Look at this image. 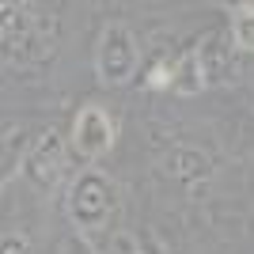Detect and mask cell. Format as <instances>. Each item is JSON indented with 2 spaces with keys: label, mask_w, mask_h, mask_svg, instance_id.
Segmentation results:
<instances>
[{
  "label": "cell",
  "mask_w": 254,
  "mask_h": 254,
  "mask_svg": "<svg viewBox=\"0 0 254 254\" xmlns=\"http://www.w3.org/2000/svg\"><path fill=\"white\" fill-rule=\"evenodd\" d=\"M57 254H99V251H95V247H91V239H87V235L72 232V235H64V239H61V247H57Z\"/></svg>",
  "instance_id": "8fae6325"
},
{
  "label": "cell",
  "mask_w": 254,
  "mask_h": 254,
  "mask_svg": "<svg viewBox=\"0 0 254 254\" xmlns=\"http://www.w3.org/2000/svg\"><path fill=\"white\" fill-rule=\"evenodd\" d=\"M31 148H34L31 129L27 126H8V133H4V182H11L15 171H23Z\"/></svg>",
  "instance_id": "9c48e42d"
},
{
  "label": "cell",
  "mask_w": 254,
  "mask_h": 254,
  "mask_svg": "<svg viewBox=\"0 0 254 254\" xmlns=\"http://www.w3.org/2000/svg\"><path fill=\"white\" fill-rule=\"evenodd\" d=\"M61 171H64V140L57 129H46V133L34 137V148L23 163V175L38 193H50L61 179Z\"/></svg>",
  "instance_id": "5b68a950"
},
{
  "label": "cell",
  "mask_w": 254,
  "mask_h": 254,
  "mask_svg": "<svg viewBox=\"0 0 254 254\" xmlns=\"http://www.w3.org/2000/svg\"><path fill=\"white\" fill-rule=\"evenodd\" d=\"M137 251H140V254H171V247L163 243L156 232H148V228H144V232H137Z\"/></svg>",
  "instance_id": "7c38bea8"
},
{
  "label": "cell",
  "mask_w": 254,
  "mask_h": 254,
  "mask_svg": "<svg viewBox=\"0 0 254 254\" xmlns=\"http://www.w3.org/2000/svg\"><path fill=\"white\" fill-rule=\"evenodd\" d=\"M159 179L175 182L179 190H186V193L193 197V193H197L205 182L212 179V159L205 156L201 148H190V144H175L167 156L159 159Z\"/></svg>",
  "instance_id": "8992f818"
},
{
  "label": "cell",
  "mask_w": 254,
  "mask_h": 254,
  "mask_svg": "<svg viewBox=\"0 0 254 254\" xmlns=\"http://www.w3.org/2000/svg\"><path fill=\"white\" fill-rule=\"evenodd\" d=\"M61 38V19L53 8H38V4H4V61L15 68H31L53 57Z\"/></svg>",
  "instance_id": "6da1fadb"
},
{
  "label": "cell",
  "mask_w": 254,
  "mask_h": 254,
  "mask_svg": "<svg viewBox=\"0 0 254 254\" xmlns=\"http://www.w3.org/2000/svg\"><path fill=\"white\" fill-rule=\"evenodd\" d=\"M106 254H140V251H137V235L114 232V235H110V247H106Z\"/></svg>",
  "instance_id": "4fadbf2b"
},
{
  "label": "cell",
  "mask_w": 254,
  "mask_h": 254,
  "mask_svg": "<svg viewBox=\"0 0 254 254\" xmlns=\"http://www.w3.org/2000/svg\"><path fill=\"white\" fill-rule=\"evenodd\" d=\"M197 53V64L205 72V84H228L235 72V42H232V31H209L201 34V42L193 46Z\"/></svg>",
  "instance_id": "52a82bcc"
},
{
  "label": "cell",
  "mask_w": 254,
  "mask_h": 254,
  "mask_svg": "<svg viewBox=\"0 0 254 254\" xmlns=\"http://www.w3.org/2000/svg\"><path fill=\"white\" fill-rule=\"evenodd\" d=\"M0 254H31L27 235H23V232H8V235H4V251H0Z\"/></svg>",
  "instance_id": "5bb4252c"
},
{
  "label": "cell",
  "mask_w": 254,
  "mask_h": 254,
  "mask_svg": "<svg viewBox=\"0 0 254 254\" xmlns=\"http://www.w3.org/2000/svg\"><path fill=\"white\" fill-rule=\"evenodd\" d=\"M68 220L76 224L80 235H106L114 228V216H118V182L110 175H103L99 167H87L80 171L68 186Z\"/></svg>",
  "instance_id": "7a4b0ae2"
},
{
  "label": "cell",
  "mask_w": 254,
  "mask_h": 254,
  "mask_svg": "<svg viewBox=\"0 0 254 254\" xmlns=\"http://www.w3.org/2000/svg\"><path fill=\"white\" fill-rule=\"evenodd\" d=\"M114 137H118L114 114L103 110V106H95V103H87L84 110L72 118V148L84 159L106 156V152L114 148Z\"/></svg>",
  "instance_id": "277c9868"
},
{
  "label": "cell",
  "mask_w": 254,
  "mask_h": 254,
  "mask_svg": "<svg viewBox=\"0 0 254 254\" xmlns=\"http://www.w3.org/2000/svg\"><path fill=\"white\" fill-rule=\"evenodd\" d=\"M140 68V46L137 34L126 23H106L99 34V50H95V72L106 87H122L129 84Z\"/></svg>",
  "instance_id": "3957f363"
},
{
  "label": "cell",
  "mask_w": 254,
  "mask_h": 254,
  "mask_svg": "<svg viewBox=\"0 0 254 254\" xmlns=\"http://www.w3.org/2000/svg\"><path fill=\"white\" fill-rule=\"evenodd\" d=\"M232 42L235 50L243 53H254V4H239V8L232 11Z\"/></svg>",
  "instance_id": "30bf717a"
},
{
  "label": "cell",
  "mask_w": 254,
  "mask_h": 254,
  "mask_svg": "<svg viewBox=\"0 0 254 254\" xmlns=\"http://www.w3.org/2000/svg\"><path fill=\"white\" fill-rule=\"evenodd\" d=\"M205 72L201 64H197V53L186 50L175 57V68H171V91L175 95H197V91H205Z\"/></svg>",
  "instance_id": "ba28073f"
}]
</instances>
